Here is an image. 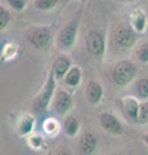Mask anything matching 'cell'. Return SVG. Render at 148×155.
Wrapping results in <instances>:
<instances>
[{
    "mask_svg": "<svg viewBox=\"0 0 148 155\" xmlns=\"http://www.w3.org/2000/svg\"><path fill=\"white\" fill-rule=\"evenodd\" d=\"M138 123L139 124H147L148 123V101H143L139 106Z\"/></svg>",
    "mask_w": 148,
    "mask_h": 155,
    "instance_id": "cell-23",
    "label": "cell"
},
{
    "mask_svg": "<svg viewBox=\"0 0 148 155\" xmlns=\"http://www.w3.org/2000/svg\"><path fill=\"white\" fill-rule=\"evenodd\" d=\"M7 4L13 9V11L22 12L27 5V0H7Z\"/></svg>",
    "mask_w": 148,
    "mask_h": 155,
    "instance_id": "cell-24",
    "label": "cell"
},
{
    "mask_svg": "<svg viewBox=\"0 0 148 155\" xmlns=\"http://www.w3.org/2000/svg\"><path fill=\"white\" fill-rule=\"evenodd\" d=\"M81 78H83V71H81L80 66H71L67 74L65 75V84L70 88H76L81 83Z\"/></svg>",
    "mask_w": 148,
    "mask_h": 155,
    "instance_id": "cell-15",
    "label": "cell"
},
{
    "mask_svg": "<svg viewBox=\"0 0 148 155\" xmlns=\"http://www.w3.org/2000/svg\"><path fill=\"white\" fill-rule=\"evenodd\" d=\"M55 88H57V78L54 75L53 69H50L46 75V80L40 92L36 94V97L32 101V107L36 114H44L49 109V106L53 101V97L55 96Z\"/></svg>",
    "mask_w": 148,
    "mask_h": 155,
    "instance_id": "cell-1",
    "label": "cell"
},
{
    "mask_svg": "<svg viewBox=\"0 0 148 155\" xmlns=\"http://www.w3.org/2000/svg\"><path fill=\"white\" fill-rule=\"evenodd\" d=\"M72 66V62L67 56H58L53 62V71L54 75L57 78V80L63 79L65 75L67 74V71L70 70V67Z\"/></svg>",
    "mask_w": 148,
    "mask_h": 155,
    "instance_id": "cell-12",
    "label": "cell"
},
{
    "mask_svg": "<svg viewBox=\"0 0 148 155\" xmlns=\"http://www.w3.org/2000/svg\"><path fill=\"white\" fill-rule=\"evenodd\" d=\"M28 143H30L31 147L34 149H39L43 143H44V138L39 134H35V136H31L30 140H28Z\"/></svg>",
    "mask_w": 148,
    "mask_h": 155,
    "instance_id": "cell-25",
    "label": "cell"
},
{
    "mask_svg": "<svg viewBox=\"0 0 148 155\" xmlns=\"http://www.w3.org/2000/svg\"><path fill=\"white\" fill-rule=\"evenodd\" d=\"M134 91L139 100H147L148 98V78L138 79L134 85Z\"/></svg>",
    "mask_w": 148,
    "mask_h": 155,
    "instance_id": "cell-18",
    "label": "cell"
},
{
    "mask_svg": "<svg viewBox=\"0 0 148 155\" xmlns=\"http://www.w3.org/2000/svg\"><path fill=\"white\" fill-rule=\"evenodd\" d=\"M142 140H143V142L146 143V146L148 147V133H146V134H143L142 136Z\"/></svg>",
    "mask_w": 148,
    "mask_h": 155,
    "instance_id": "cell-26",
    "label": "cell"
},
{
    "mask_svg": "<svg viewBox=\"0 0 148 155\" xmlns=\"http://www.w3.org/2000/svg\"><path fill=\"white\" fill-rule=\"evenodd\" d=\"M135 56L140 64H148V41H143L137 47Z\"/></svg>",
    "mask_w": 148,
    "mask_h": 155,
    "instance_id": "cell-20",
    "label": "cell"
},
{
    "mask_svg": "<svg viewBox=\"0 0 148 155\" xmlns=\"http://www.w3.org/2000/svg\"><path fill=\"white\" fill-rule=\"evenodd\" d=\"M138 74V67L134 62L129 60H122L113 66L111 78L117 87H126L135 79Z\"/></svg>",
    "mask_w": 148,
    "mask_h": 155,
    "instance_id": "cell-3",
    "label": "cell"
},
{
    "mask_svg": "<svg viewBox=\"0 0 148 155\" xmlns=\"http://www.w3.org/2000/svg\"><path fill=\"white\" fill-rule=\"evenodd\" d=\"M80 18H81V11L59 31V34L57 35V41H55L58 49L67 52L75 45L76 39H77V32H79Z\"/></svg>",
    "mask_w": 148,
    "mask_h": 155,
    "instance_id": "cell-2",
    "label": "cell"
},
{
    "mask_svg": "<svg viewBox=\"0 0 148 155\" xmlns=\"http://www.w3.org/2000/svg\"><path fill=\"white\" fill-rule=\"evenodd\" d=\"M85 97H87L88 102H90L92 105H97L102 101L103 97V87L95 80H90L87 89H85Z\"/></svg>",
    "mask_w": 148,
    "mask_h": 155,
    "instance_id": "cell-11",
    "label": "cell"
},
{
    "mask_svg": "<svg viewBox=\"0 0 148 155\" xmlns=\"http://www.w3.org/2000/svg\"><path fill=\"white\" fill-rule=\"evenodd\" d=\"M74 100L67 91H58L54 96V110L58 114L63 115L72 107Z\"/></svg>",
    "mask_w": 148,
    "mask_h": 155,
    "instance_id": "cell-9",
    "label": "cell"
},
{
    "mask_svg": "<svg viewBox=\"0 0 148 155\" xmlns=\"http://www.w3.org/2000/svg\"><path fill=\"white\" fill-rule=\"evenodd\" d=\"M12 21V16H11V12L8 11L5 7H0V30H5L8 27V25L11 23Z\"/></svg>",
    "mask_w": 148,
    "mask_h": 155,
    "instance_id": "cell-22",
    "label": "cell"
},
{
    "mask_svg": "<svg viewBox=\"0 0 148 155\" xmlns=\"http://www.w3.org/2000/svg\"><path fill=\"white\" fill-rule=\"evenodd\" d=\"M59 0H34L35 8L40 9V11H52L58 5Z\"/></svg>",
    "mask_w": 148,
    "mask_h": 155,
    "instance_id": "cell-21",
    "label": "cell"
},
{
    "mask_svg": "<svg viewBox=\"0 0 148 155\" xmlns=\"http://www.w3.org/2000/svg\"><path fill=\"white\" fill-rule=\"evenodd\" d=\"M139 101L137 97L133 96H124L120 100V107L125 119L130 124L138 123V114H139Z\"/></svg>",
    "mask_w": 148,
    "mask_h": 155,
    "instance_id": "cell-7",
    "label": "cell"
},
{
    "mask_svg": "<svg viewBox=\"0 0 148 155\" xmlns=\"http://www.w3.org/2000/svg\"><path fill=\"white\" fill-rule=\"evenodd\" d=\"M97 137L90 133V132H85L81 134V137L79 140V149L83 154H93L97 149Z\"/></svg>",
    "mask_w": 148,
    "mask_h": 155,
    "instance_id": "cell-13",
    "label": "cell"
},
{
    "mask_svg": "<svg viewBox=\"0 0 148 155\" xmlns=\"http://www.w3.org/2000/svg\"><path fill=\"white\" fill-rule=\"evenodd\" d=\"M147 22H148L147 14L142 8H137V9H134V11L131 12L129 23H130L131 27L134 28L138 34L144 32V30L147 28Z\"/></svg>",
    "mask_w": 148,
    "mask_h": 155,
    "instance_id": "cell-10",
    "label": "cell"
},
{
    "mask_svg": "<svg viewBox=\"0 0 148 155\" xmlns=\"http://www.w3.org/2000/svg\"><path fill=\"white\" fill-rule=\"evenodd\" d=\"M53 32L49 26H31L26 30V39L36 49H44L52 40Z\"/></svg>",
    "mask_w": 148,
    "mask_h": 155,
    "instance_id": "cell-4",
    "label": "cell"
},
{
    "mask_svg": "<svg viewBox=\"0 0 148 155\" xmlns=\"http://www.w3.org/2000/svg\"><path fill=\"white\" fill-rule=\"evenodd\" d=\"M34 125H35V118L32 116L31 114H23L20 120L17 123V130H18V134L23 137V136H27L32 132L34 129Z\"/></svg>",
    "mask_w": 148,
    "mask_h": 155,
    "instance_id": "cell-14",
    "label": "cell"
},
{
    "mask_svg": "<svg viewBox=\"0 0 148 155\" xmlns=\"http://www.w3.org/2000/svg\"><path fill=\"white\" fill-rule=\"evenodd\" d=\"M20 53V45L14 41L5 43L2 48V62H8L16 58Z\"/></svg>",
    "mask_w": 148,
    "mask_h": 155,
    "instance_id": "cell-16",
    "label": "cell"
},
{
    "mask_svg": "<svg viewBox=\"0 0 148 155\" xmlns=\"http://www.w3.org/2000/svg\"><path fill=\"white\" fill-rule=\"evenodd\" d=\"M138 32L131 27L130 23H121L118 25L113 35L115 44L121 49H129V48L134 47L137 43Z\"/></svg>",
    "mask_w": 148,
    "mask_h": 155,
    "instance_id": "cell-5",
    "label": "cell"
},
{
    "mask_svg": "<svg viewBox=\"0 0 148 155\" xmlns=\"http://www.w3.org/2000/svg\"><path fill=\"white\" fill-rule=\"evenodd\" d=\"M63 130L68 137H75L80 130L79 119L76 118V116H72V115L67 116V118L65 119V123H63Z\"/></svg>",
    "mask_w": 148,
    "mask_h": 155,
    "instance_id": "cell-17",
    "label": "cell"
},
{
    "mask_svg": "<svg viewBox=\"0 0 148 155\" xmlns=\"http://www.w3.org/2000/svg\"><path fill=\"white\" fill-rule=\"evenodd\" d=\"M87 49L93 57H102L106 52V39L98 30H92L87 36Z\"/></svg>",
    "mask_w": 148,
    "mask_h": 155,
    "instance_id": "cell-6",
    "label": "cell"
},
{
    "mask_svg": "<svg viewBox=\"0 0 148 155\" xmlns=\"http://www.w3.org/2000/svg\"><path fill=\"white\" fill-rule=\"evenodd\" d=\"M99 123H101V127L104 132L109 134L118 136L124 133V127L121 122L109 111H104L99 115Z\"/></svg>",
    "mask_w": 148,
    "mask_h": 155,
    "instance_id": "cell-8",
    "label": "cell"
},
{
    "mask_svg": "<svg viewBox=\"0 0 148 155\" xmlns=\"http://www.w3.org/2000/svg\"><path fill=\"white\" fill-rule=\"evenodd\" d=\"M43 129H44V132L49 136H53V134H57L58 133V130L61 129V125L58 123V120L54 119V118H48L44 120V123H43Z\"/></svg>",
    "mask_w": 148,
    "mask_h": 155,
    "instance_id": "cell-19",
    "label": "cell"
}]
</instances>
